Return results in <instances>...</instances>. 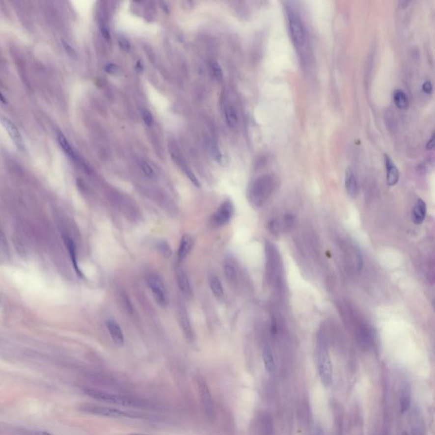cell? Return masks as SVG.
Here are the masks:
<instances>
[{
	"label": "cell",
	"instance_id": "obj_1",
	"mask_svg": "<svg viewBox=\"0 0 435 435\" xmlns=\"http://www.w3.org/2000/svg\"><path fill=\"white\" fill-rule=\"evenodd\" d=\"M277 186V178L273 174H265L259 177L250 187V202L253 205L260 206L272 196L274 188Z\"/></svg>",
	"mask_w": 435,
	"mask_h": 435
},
{
	"label": "cell",
	"instance_id": "obj_2",
	"mask_svg": "<svg viewBox=\"0 0 435 435\" xmlns=\"http://www.w3.org/2000/svg\"><path fill=\"white\" fill-rule=\"evenodd\" d=\"M83 391L88 396L93 398L95 400L103 401L106 403L112 404V405H116V406H120V407L141 408L145 406L143 401L135 399V398L129 397V396L110 394L108 392L101 391V390L94 389V388H87Z\"/></svg>",
	"mask_w": 435,
	"mask_h": 435
},
{
	"label": "cell",
	"instance_id": "obj_3",
	"mask_svg": "<svg viewBox=\"0 0 435 435\" xmlns=\"http://www.w3.org/2000/svg\"><path fill=\"white\" fill-rule=\"evenodd\" d=\"M79 410L84 413L91 414L95 416H104L110 418H141V414L134 411L123 410L117 408L104 407L97 404H83L79 407Z\"/></svg>",
	"mask_w": 435,
	"mask_h": 435
},
{
	"label": "cell",
	"instance_id": "obj_4",
	"mask_svg": "<svg viewBox=\"0 0 435 435\" xmlns=\"http://www.w3.org/2000/svg\"><path fill=\"white\" fill-rule=\"evenodd\" d=\"M317 370L323 386L330 387L332 382V366L327 348L323 344H319L317 350Z\"/></svg>",
	"mask_w": 435,
	"mask_h": 435
},
{
	"label": "cell",
	"instance_id": "obj_5",
	"mask_svg": "<svg viewBox=\"0 0 435 435\" xmlns=\"http://www.w3.org/2000/svg\"><path fill=\"white\" fill-rule=\"evenodd\" d=\"M197 384H198L199 394H200L202 409H203L207 419L212 422L215 420L216 412H215V403H214V400L212 397L211 392H210V389L208 388V385L207 384L205 380L202 378H198Z\"/></svg>",
	"mask_w": 435,
	"mask_h": 435
},
{
	"label": "cell",
	"instance_id": "obj_6",
	"mask_svg": "<svg viewBox=\"0 0 435 435\" xmlns=\"http://www.w3.org/2000/svg\"><path fill=\"white\" fill-rule=\"evenodd\" d=\"M147 284L157 303L162 307H166L168 303V296L163 279L158 274L153 273L149 274Z\"/></svg>",
	"mask_w": 435,
	"mask_h": 435
},
{
	"label": "cell",
	"instance_id": "obj_7",
	"mask_svg": "<svg viewBox=\"0 0 435 435\" xmlns=\"http://www.w3.org/2000/svg\"><path fill=\"white\" fill-rule=\"evenodd\" d=\"M288 24L293 41L297 46H301L304 42L305 36L302 20L297 13L291 12L288 14Z\"/></svg>",
	"mask_w": 435,
	"mask_h": 435
},
{
	"label": "cell",
	"instance_id": "obj_8",
	"mask_svg": "<svg viewBox=\"0 0 435 435\" xmlns=\"http://www.w3.org/2000/svg\"><path fill=\"white\" fill-rule=\"evenodd\" d=\"M234 214V206L232 202L226 200L221 204L217 211L215 212V215L211 219L213 226L215 227H220L224 224H227L230 220Z\"/></svg>",
	"mask_w": 435,
	"mask_h": 435
},
{
	"label": "cell",
	"instance_id": "obj_9",
	"mask_svg": "<svg viewBox=\"0 0 435 435\" xmlns=\"http://www.w3.org/2000/svg\"><path fill=\"white\" fill-rule=\"evenodd\" d=\"M1 123L3 124V126L4 127V129L8 132V134H9L10 139H12V141L14 142V144L16 145V147L21 150V151H24L26 148L25 142H24V139L22 138V134L20 133L19 130L17 129V127L10 119H8L6 117H2L1 118Z\"/></svg>",
	"mask_w": 435,
	"mask_h": 435
},
{
	"label": "cell",
	"instance_id": "obj_10",
	"mask_svg": "<svg viewBox=\"0 0 435 435\" xmlns=\"http://www.w3.org/2000/svg\"><path fill=\"white\" fill-rule=\"evenodd\" d=\"M384 160L387 184L388 186H394L397 185L400 180V172L388 155H384Z\"/></svg>",
	"mask_w": 435,
	"mask_h": 435
},
{
	"label": "cell",
	"instance_id": "obj_11",
	"mask_svg": "<svg viewBox=\"0 0 435 435\" xmlns=\"http://www.w3.org/2000/svg\"><path fill=\"white\" fill-rule=\"evenodd\" d=\"M344 185H345V189L348 194L351 197H356L359 191L358 188V183H357L356 177L353 173V170L348 167L345 171V177H344Z\"/></svg>",
	"mask_w": 435,
	"mask_h": 435
},
{
	"label": "cell",
	"instance_id": "obj_12",
	"mask_svg": "<svg viewBox=\"0 0 435 435\" xmlns=\"http://www.w3.org/2000/svg\"><path fill=\"white\" fill-rule=\"evenodd\" d=\"M176 280L178 287L180 292L186 297L192 295V287L190 281L189 276L183 270H178L176 272Z\"/></svg>",
	"mask_w": 435,
	"mask_h": 435
},
{
	"label": "cell",
	"instance_id": "obj_13",
	"mask_svg": "<svg viewBox=\"0 0 435 435\" xmlns=\"http://www.w3.org/2000/svg\"><path fill=\"white\" fill-rule=\"evenodd\" d=\"M107 326H108L109 334L114 343L117 344V346H123L124 344V335H123L122 328L117 324V322H115L113 320H109L107 322Z\"/></svg>",
	"mask_w": 435,
	"mask_h": 435
},
{
	"label": "cell",
	"instance_id": "obj_14",
	"mask_svg": "<svg viewBox=\"0 0 435 435\" xmlns=\"http://www.w3.org/2000/svg\"><path fill=\"white\" fill-rule=\"evenodd\" d=\"M179 320H180L181 329H182V331H183V333L186 336V338L190 341L192 340V326H191V324H190L188 313L186 312V309L183 308V307H181L179 309Z\"/></svg>",
	"mask_w": 435,
	"mask_h": 435
},
{
	"label": "cell",
	"instance_id": "obj_15",
	"mask_svg": "<svg viewBox=\"0 0 435 435\" xmlns=\"http://www.w3.org/2000/svg\"><path fill=\"white\" fill-rule=\"evenodd\" d=\"M193 243H194V241H193L192 237L187 234L184 235L180 241L179 250H178V259L180 261L184 260L189 254V252L192 248Z\"/></svg>",
	"mask_w": 435,
	"mask_h": 435
},
{
	"label": "cell",
	"instance_id": "obj_16",
	"mask_svg": "<svg viewBox=\"0 0 435 435\" xmlns=\"http://www.w3.org/2000/svg\"><path fill=\"white\" fill-rule=\"evenodd\" d=\"M426 214H427V206L423 199H418L416 206L412 209V221L416 224H420L423 223L425 219Z\"/></svg>",
	"mask_w": 435,
	"mask_h": 435
},
{
	"label": "cell",
	"instance_id": "obj_17",
	"mask_svg": "<svg viewBox=\"0 0 435 435\" xmlns=\"http://www.w3.org/2000/svg\"><path fill=\"white\" fill-rule=\"evenodd\" d=\"M64 243L66 244V248H67V251L69 252L70 258H71V260L73 262V268L74 270L76 271L77 274H79V276H82V273L80 271V269H79V265H78V260H77V252H76V246H75V244H74V242H73V240L71 238V237H68V236H66V237H64Z\"/></svg>",
	"mask_w": 435,
	"mask_h": 435
},
{
	"label": "cell",
	"instance_id": "obj_18",
	"mask_svg": "<svg viewBox=\"0 0 435 435\" xmlns=\"http://www.w3.org/2000/svg\"><path fill=\"white\" fill-rule=\"evenodd\" d=\"M208 283L212 293L216 298L220 299L224 296V287L219 278L216 274H210L208 277Z\"/></svg>",
	"mask_w": 435,
	"mask_h": 435
},
{
	"label": "cell",
	"instance_id": "obj_19",
	"mask_svg": "<svg viewBox=\"0 0 435 435\" xmlns=\"http://www.w3.org/2000/svg\"><path fill=\"white\" fill-rule=\"evenodd\" d=\"M410 400H411L410 388L409 385L406 384L402 388L400 398V408L401 413L405 414L409 410L410 407Z\"/></svg>",
	"mask_w": 435,
	"mask_h": 435
},
{
	"label": "cell",
	"instance_id": "obj_20",
	"mask_svg": "<svg viewBox=\"0 0 435 435\" xmlns=\"http://www.w3.org/2000/svg\"><path fill=\"white\" fill-rule=\"evenodd\" d=\"M263 360H264V365L266 372L268 373H272L274 372V367H275V363H274V355L272 353V350L271 348L266 346L264 349L263 352Z\"/></svg>",
	"mask_w": 435,
	"mask_h": 435
},
{
	"label": "cell",
	"instance_id": "obj_21",
	"mask_svg": "<svg viewBox=\"0 0 435 435\" xmlns=\"http://www.w3.org/2000/svg\"><path fill=\"white\" fill-rule=\"evenodd\" d=\"M394 104L401 110H406L409 107V102L406 93L401 89H396L394 92Z\"/></svg>",
	"mask_w": 435,
	"mask_h": 435
},
{
	"label": "cell",
	"instance_id": "obj_22",
	"mask_svg": "<svg viewBox=\"0 0 435 435\" xmlns=\"http://www.w3.org/2000/svg\"><path fill=\"white\" fill-rule=\"evenodd\" d=\"M224 119L230 128H235L238 123V117L235 108L231 106H227L224 110Z\"/></svg>",
	"mask_w": 435,
	"mask_h": 435
},
{
	"label": "cell",
	"instance_id": "obj_23",
	"mask_svg": "<svg viewBox=\"0 0 435 435\" xmlns=\"http://www.w3.org/2000/svg\"><path fill=\"white\" fill-rule=\"evenodd\" d=\"M223 269H224V276H225L227 281H230V282H234V281H236L237 270H236L233 264L230 260L224 262Z\"/></svg>",
	"mask_w": 435,
	"mask_h": 435
},
{
	"label": "cell",
	"instance_id": "obj_24",
	"mask_svg": "<svg viewBox=\"0 0 435 435\" xmlns=\"http://www.w3.org/2000/svg\"><path fill=\"white\" fill-rule=\"evenodd\" d=\"M57 139H58V142L60 144V147L63 149L64 152H66V154L68 155L71 158H75V153H74L73 147L71 146L69 142L66 139V137L64 136L62 133H58L57 134Z\"/></svg>",
	"mask_w": 435,
	"mask_h": 435
},
{
	"label": "cell",
	"instance_id": "obj_25",
	"mask_svg": "<svg viewBox=\"0 0 435 435\" xmlns=\"http://www.w3.org/2000/svg\"><path fill=\"white\" fill-rule=\"evenodd\" d=\"M157 248H158V251L160 252L162 255L163 256L164 258H170L171 256H172V249H171V246L168 243L166 242V241H159L158 242V244H157Z\"/></svg>",
	"mask_w": 435,
	"mask_h": 435
},
{
	"label": "cell",
	"instance_id": "obj_26",
	"mask_svg": "<svg viewBox=\"0 0 435 435\" xmlns=\"http://www.w3.org/2000/svg\"><path fill=\"white\" fill-rule=\"evenodd\" d=\"M139 167H140V169H141L143 174H145V176L148 177L150 179H155L157 177V174H156L154 169L152 168V166L147 162H140L139 163Z\"/></svg>",
	"mask_w": 435,
	"mask_h": 435
},
{
	"label": "cell",
	"instance_id": "obj_27",
	"mask_svg": "<svg viewBox=\"0 0 435 435\" xmlns=\"http://www.w3.org/2000/svg\"><path fill=\"white\" fill-rule=\"evenodd\" d=\"M211 71L213 75L215 77V79L218 80H221L223 79V70L221 68L220 65L216 61L212 62Z\"/></svg>",
	"mask_w": 435,
	"mask_h": 435
},
{
	"label": "cell",
	"instance_id": "obj_28",
	"mask_svg": "<svg viewBox=\"0 0 435 435\" xmlns=\"http://www.w3.org/2000/svg\"><path fill=\"white\" fill-rule=\"evenodd\" d=\"M413 418H412V435H421V423H420V417L418 414H412Z\"/></svg>",
	"mask_w": 435,
	"mask_h": 435
},
{
	"label": "cell",
	"instance_id": "obj_29",
	"mask_svg": "<svg viewBox=\"0 0 435 435\" xmlns=\"http://www.w3.org/2000/svg\"><path fill=\"white\" fill-rule=\"evenodd\" d=\"M118 45H119L120 49L125 52H129L131 49L130 41L123 36H120L118 38Z\"/></svg>",
	"mask_w": 435,
	"mask_h": 435
},
{
	"label": "cell",
	"instance_id": "obj_30",
	"mask_svg": "<svg viewBox=\"0 0 435 435\" xmlns=\"http://www.w3.org/2000/svg\"><path fill=\"white\" fill-rule=\"evenodd\" d=\"M141 115L142 118H143V121L145 123V125H147L149 127L152 126V123H153V117H152V113L148 110L144 109V110H142Z\"/></svg>",
	"mask_w": 435,
	"mask_h": 435
},
{
	"label": "cell",
	"instance_id": "obj_31",
	"mask_svg": "<svg viewBox=\"0 0 435 435\" xmlns=\"http://www.w3.org/2000/svg\"><path fill=\"white\" fill-rule=\"evenodd\" d=\"M185 172H186V175L187 177L189 178L190 180L192 182L195 186L199 187L200 186V183H199V180H197V178H196V175L193 174L192 171L190 170V168L188 167H186V169H185Z\"/></svg>",
	"mask_w": 435,
	"mask_h": 435
},
{
	"label": "cell",
	"instance_id": "obj_32",
	"mask_svg": "<svg viewBox=\"0 0 435 435\" xmlns=\"http://www.w3.org/2000/svg\"><path fill=\"white\" fill-rule=\"evenodd\" d=\"M123 305H124V308L126 309L127 312L131 314L133 312L132 305H131L130 300H129L126 295H123Z\"/></svg>",
	"mask_w": 435,
	"mask_h": 435
},
{
	"label": "cell",
	"instance_id": "obj_33",
	"mask_svg": "<svg viewBox=\"0 0 435 435\" xmlns=\"http://www.w3.org/2000/svg\"><path fill=\"white\" fill-rule=\"evenodd\" d=\"M117 70H118L117 66L113 63H109L105 66V71L109 74H115L117 73Z\"/></svg>",
	"mask_w": 435,
	"mask_h": 435
},
{
	"label": "cell",
	"instance_id": "obj_34",
	"mask_svg": "<svg viewBox=\"0 0 435 435\" xmlns=\"http://www.w3.org/2000/svg\"><path fill=\"white\" fill-rule=\"evenodd\" d=\"M423 90L425 94H427V95L431 94V92H432L433 90V85L430 81H426V82L423 83Z\"/></svg>",
	"mask_w": 435,
	"mask_h": 435
},
{
	"label": "cell",
	"instance_id": "obj_35",
	"mask_svg": "<svg viewBox=\"0 0 435 435\" xmlns=\"http://www.w3.org/2000/svg\"><path fill=\"white\" fill-rule=\"evenodd\" d=\"M434 147H435V135H433L431 139H429L428 143H427V149L429 150V151L434 150Z\"/></svg>",
	"mask_w": 435,
	"mask_h": 435
},
{
	"label": "cell",
	"instance_id": "obj_36",
	"mask_svg": "<svg viewBox=\"0 0 435 435\" xmlns=\"http://www.w3.org/2000/svg\"><path fill=\"white\" fill-rule=\"evenodd\" d=\"M101 32H102V35H103V37L106 39H110V32H109L108 29L104 27H101Z\"/></svg>",
	"mask_w": 435,
	"mask_h": 435
},
{
	"label": "cell",
	"instance_id": "obj_37",
	"mask_svg": "<svg viewBox=\"0 0 435 435\" xmlns=\"http://www.w3.org/2000/svg\"><path fill=\"white\" fill-rule=\"evenodd\" d=\"M0 243H1V245L3 246V245H5L6 244V242H5V237H4V235H3V232H2V230H0Z\"/></svg>",
	"mask_w": 435,
	"mask_h": 435
},
{
	"label": "cell",
	"instance_id": "obj_38",
	"mask_svg": "<svg viewBox=\"0 0 435 435\" xmlns=\"http://www.w3.org/2000/svg\"><path fill=\"white\" fill-rule=\"evenodd\" d=\"M316 435H323V432H322V430L321 429H318L316 430Z\"/></svg>",
	"mask_w": 435,
	"mask_h": 435
},
{
	"label": "cell",
	"instance_id": "obj_39",
	"mask_svg": "<svg viewBox=\"0 0 435 435\" xmlns=\"http://www.w3.org/2000/svg\"><path fill=\"white\" fill-rule=\"evenodd\" d=\"M143 435V434H138V433H134V434H130V435Z\"/></svg>",
	"mask_w": 435,
	"mask_h": 435
},
{
	"label": "cell",
	"instance_id": "obj_40",
	"mask_svg": "<svg viewBox=\"0 0 435 435\" xmlns=\"http://www.w3.org/2000/svg\"><path fill=\"white\" fill-rule=\"evenodd\" d=\"M42 435H51V434H50V433L44 432V433H43V434H42Z\"/></svg>",
	"mask_w": 435,
	"mask_h": 435
}]
</instances>
